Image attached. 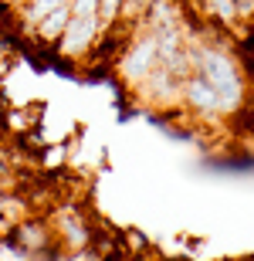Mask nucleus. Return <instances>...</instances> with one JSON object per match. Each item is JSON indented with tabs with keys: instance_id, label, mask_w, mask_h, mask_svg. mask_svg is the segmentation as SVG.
Returning <instances> with one entry per match:
<instances>
[{
	"instance_id": "obj_1",
	"label": "nucleus",
	"mask_w": 254,
	"mask_h": 261,
	"mask_svg": "<svg viewBox=\"0 0 254 261\" xmlns=\"http://www.w3.org/2000/svg\"><path fill=\"white\" fill-rule=\"evenodd\" d=\"M190 65H193L196 75H204L214 85L220 109H224V119L234 116L251 98V82H247L244 68H241V61L231 48H220L210 41H190Z\"/></svg>"
},
{
	"instance_id": "obj_2",
	"label": "nucleus",
	"mask_w": 254,
	"mask_h": 261,
	"mask_svg": "<svg viewBox=\"0 0 254 261\" xmlns=\"http://www.w3.org/2000/svg\"><path fill=\"white\" fill-rule=\"evenodd\" d=\"M156 65H159V38H156V31L146 28L143 34H132L129 44L122 48V58H119L122 78L132 82V85H143Z\"/></svg>"
},
{
	"instance_id": "obj_3",
	"label": "nucleus",
	"mask_w": 254,
	"mask_h": 261,
	"mask_svg": "<svg viewBox=\"0 0 254 261\" xmlns=\"http://www.w3.org/2000/svg\"><path fill=\"white\" fill-rule=\"evenodd\" d=\"M180 102H183V109L193 112L200 122H207V119H224V109H220V98H217L214 85H210L204 75H196V71H190V75L183 78Z\"/></svg>"
},
{
	"instance_id": "obj_4",
	"label": "nucleus",
	"mask_w": 254,
	"mask_h": 261,
	"mask_svg": "<svg viewBox=\"0 0 254 261\" xmlns=\"http://www.w3.org/2000/svg\"><path fill=\"white\" fill-rule=\"evenodd\" d=\"M98 34H102L98 17H68V24L58 38V51L65 58H85V55H92Z\"/></svg>"
},
{
	"instance_id": "obj_5",
	"label": "nucleus",
	"mask_w": 254,
	"mask_h": 261,
	"mask_svg": "<svg viewBox=\"0 0 254 261\" xmlns=\"http://www.w3.org/2000/svg\"><path fill=\"white\" fill-rule=\"evenodd\" d=\"M14 234H17V248H20V251H44V244L54 238V234H51V227H48L44 221H27V224H20Z\"/></svg>"
},
{
	"instance_id": "obj_6",
	"label": "nucleus",
	"mask_w": 254,
	"mask_h": 261,
	"mask_svg": "<svg viewBox=\"0 0 254 261\" xmlns=\"http://www.w3.org/2000/svg\"><path fill=\"white\" fill-rule=\"evenodd\" d=\"M68 17H71L68 4H61V7H54L51 14H44V17L38 20V38L48 41V44H58V38H61V31H65V24H68Z\"/></svg>"
},
{
	"instance_id": "obj_7",
	"label": "nucleus",
	"mask_w": 254,
	"mask_h": 261,
	"mask_svg": "<svg viewBox=\"0 0 254 261\" xmlns=\"http://www.w3.org/2000/svg\"><path fill=\"white\" fill-rule=\"evenodd\" d=\"M61 4H68V0H27V7H24V20H27V24H38L44 14H51V10L61 7Z\"/></svg>"
},
{
	"instance_id": "obj_8",
	"label": "nucleus",
	"mask_w": 254,
	"mask_h": 261,
	"mask_svg": "<svg viewBox=\"0 0 254 261\" xmlns=\"http://www.w3.org/2000/svg\"><path fill=\"white\" fill-rule=\"evenodd\" d=\"M71 17H98V0H68Z\"/></svg>"
},
{
	"instance_id": "obj_9",
	"label": "nucleus",
	"mask_w": 254,
	"mask_h": 261,
	"mask_svg": "<svg viewBox=\"0 0 254 261\" xmlns=\"http://www.w3.org/2000/svg\"><path fill=\"white\" fill-rule=\"evenodd\" d=\"M126 241H132V248H129V254H143V251H153V244L143 238V234L136 231V227H129L126 231Z\"/></svg>"
}]
</instances>
